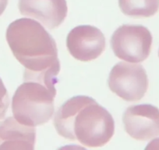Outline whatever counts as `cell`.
Segmentation results:
<instances>
[{
    "mask_svg": "<svg viewBox=\"0 0 159 150\" xmlns=\"http://www.w3.org/2000/svg\"><path fill=\"white\" fill-rule=\"evenodd\" d=\"M6 37L13 56L25 67L24 81L38 82L56 90L60 71L58 49L43 26L33 19L20 18L8 26Z\"/></svg>",
    "mask_w": 159,
    "mask_h": 150,
    "instance_id": "1",
    "label": "cell"
},
{
    "mask_svg": "<svg viewBox=\"0 0 159 150\" xmlns=\"http://www.w3.org/2000/svg\"><path fill=\"white\" fill-rule=\"evenodd\" d=\"M53 124L62 138L77 140L89 148L106 145L115 133V121L109 112L85 96L66 101L56 112Z\"/></svg>",
    "mask_w": 159,
    "mask_h": 150,
    "instance_id": "2",
    "label": "cell"
},
{
    "mask_svg": "<svg viewBox=\"0 0 159 150\" xmlns=\"http://www.w3.org/2000/svg\"><path fill=\"white\" fill-rule=\"evenodd\" d=\"M56 90L42 83L27 81L16 90L12 99V111L15 119L30 127L46 124L54 114Z\"/></svg>",
    "mask_w": 159,
    "mask_h": 150,
    "instance_id": "3",
    "label": "cell"
},
{
    "mask_svg": "<svg viewBox=\"0 0 159 150\" xmlns=\"http://www.w3.org/2000/svg\"><path fill=\"white\" fill-rule=\"evenodd\" d=\"M152 35L142 25L125 24L116 29L111 38V46L119 59L128 63H141L149 56Z\"/></svg>",
    "mask_w": 159,
    "mask_h": 150,
    "instance_id": "4",
    "label": "cell"
},
{
    "mask_svg": "<svg viewBox=\"0 0 159 150\" xmlns=\"http://www.w3.org/2000/svg\"><path fill=\"white\" fill-rule=\"evenodd\" d=\"M108 84L116 96L126 102H135L146 94L148 78L142 65L119 62L111 70Z\"/></svg>",
    "mask_w": 159,
    "mask_h": 150,
    "instance_id": "5",
    "label": "cell"
},
{
    "mask_svg": "<svg viewBox=\"0 0 159 150\" xmlns=\"http://www.w3.org/2000/svg\"><path fill=\"white\" fill-rule=\"evenodd\" d=\"M105 38L100 29L92 25H80L72 29L66 46L73 58L89 62L98 58L105 49Z\"/></svg>",
    "mask_w": 159,
    "mask_h": 150,
    "instance_id": "6",
    "label": "cell"
},
{
    "mask_svg": "<svg viewBox=\"0 0 159 150\" xmlns=\"http://www.w3.org/2000/svg\"><path fill=\"white\" fill-rule=\"evenodd\" d=\"M123 122L126 133L136 140L148 141L159 136V109L151 104L128 107Z\"/></svg>",
    "mask_w": 159,
    "mask_h": 150,
    "instance_id": "7",
    "label": "cell"
},
{
    "mask_svg": "<svg viewBox=\"0 0 159 150\" xmlns=\"http://www.w3.org/2000/svg\"><path fill=\"white\" fill-rule=\"evenodd\" d=\"M22 15L34 18L48 29H55L65 21L68 13L66 0H19Z\"/></svg>",
    "mask_w": 159,
    "mask_h": 150,
    "instance_id": "8",
    "label": "cell"
},
{
    "mask_svg": "<svg viewBox=\"0 0 159 150\" xmlns=\"http://www.w3.org/2000/svg\"><path fill=\"white\" fill-rule=\"evenodd\" d=\"M36 131L10 117L0 122V149H34Z\"/></svg>",
    "mask_w": 159,
    "mask_h": 150,
    "instance_id": "9",
    "label": "cell"
},
{
    "mask_svg": "<svg viewBox=\"0 0 159 150\" xmlns=\"http://www.w3.org/2000/svg\"><path fill=\"white\" fill-rule=\"evenodd\" d=\"M119 6L130 17H151L158 12L159 0H119Z\"/></svg>",
    "mask_w": 159,
    "mask_h": 150,
    "instance_id": "10",
    "label": "cell"
},
{
    "mask_svg": "<svg viewBox=\"0 0 159 150\" xmlns=\"http://www.w3.org/2000/svg\"><path fill=\"white\" fill-rule=\"evenodd\" d=\"M10 105V98H9L8 91L0 78V120L5 117L7 110Z\"/></svg>",
    "mask_w": 159,
    "mask_h": 150,
    "instance_id": "11",
    "label": "cell"
},
{
    "mask_svg": "<svg viewBox=\"0 0 159 150\" xmlns=\"http://www.w3.org/2000/svg\"><path fill=\"white\" fill-rule=\"evenodd\" d=\"M8 5V0H0V16L3 13Z\"/></svg>",
    "mask_w": 159,
    "mask_h": 150,
    "instance_id": "12",
    "label": "cell"
},
{
    "mask_svg": "<svg viewBox=\"0 0 159 150\" xmlns=\"http://www.w3.org/2000/svg\"><path fill=\"white\" fill-rule=\"evenodd\" d=\"M158 56H159V53H158Z\"/></svg>",
    "mask_w": 159,
    "mask_h": 150,
    "instance_id": "13",
    "label": "cell"
}]
</instances>
